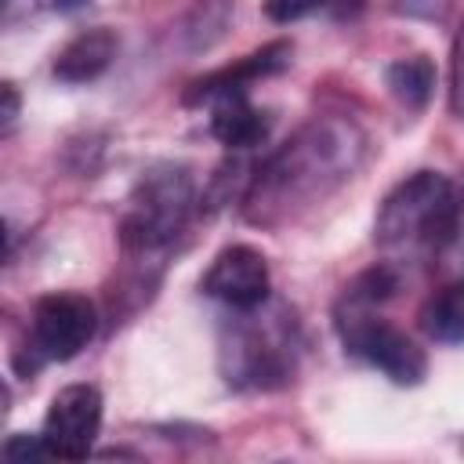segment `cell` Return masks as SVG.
<instances>
[{"label":"cell","mask_w":464,"mask_h":464,"mask_svg":"<svg viewBox=\"0 0 464 464\" xmlns=\"http://www.w3.org/2000/svg\"><path fill=\"white\" fill-rule=\"evenodd\" d=\"M366 134L348 116H312L261 167L243 192V214L257 228H283L326 203L362 163Z\"/></svg>","instance_id":"6da1fadb"},{"label":"cell","mask_w":464,"mask_h":464,"mask_svg":"<svg viewBox=\"0 0 464 464\" xmlns=\"http://www.w3.org/2000/svg\"><path fill=\"white\" fill-rule=\"evenodd\" d=\"M297 319L283 301H261L254 308H228L218 341V362L232 388L268 392L297 370Z\"/></svg>","instance_id":"7a4b0ae2"},{"label":"cell","mask_w":464,"mask_h":464,"mask_svg":"<svg viewBox=\"0 0 464 464\" xmlns=\"http://www.w3.org/2000/svg\"><path fill=\"white\" fill-rule=\"evenodd\" d=\"M460 196L439 170H417L402 178L377 207L373 239L388 254L424 257L442 250L460 225Z\"/></svg>","instance_id":"3957f363"},{"label":"cell","mask_w":464,"mask_h":464,"mask_svg":"<svg viewBox=\"0 0 464 464\" xmlns=\"http://www.w3.org/2000/svg\"><path fill=\"white\" fill-rule=\"evenodd\" d=\"M196 210V181L181 163H160L141 174L120 218V243L130 257L163 254Z\"/></svg>","instance_id":"277c9868"},{"label":"cell","mask_w":464,"mask_h":464,"mask_svg":"<svg viewBox=\"0 0 464 464\" xmlns=\"http://www.w3.org/2000/svg\"><path fill=\"white\" fill-rule=\"evenodd\" d=\"M337 334L352 355L381 370L392 384H420L428 373V355L424 348L388 319L373 312V304H355L344 301L337 304Z\"/></svg>","instance_id":"5b68a950"},{"label":"cell","mask_w":464,"mask_h":464,"mask_svg":"<svg viewBox=\"0 0 464 464\" xmlns=\"http://www.w3.org/2000/svg\"><path fill=\"white\" fill-rule=\"evenodd\" d=\"M98 330V308L91 297L58 290L36 301L29 319V362H65L80 355Z\"/></svg>","instance_id":"8992f818"},{"label":"cell","mask_w":464,"mask_h":464,"mask_svg":"<svg viewBox=\"0 0 464 464\" xmlns=\"http://www.w3.org/2000/svg\"><path fill=\"white\" fill-rule=\"evenodd\" d=\"M102 431V392L94 384H65L44 417V446L47 457L58 460H83L94 450Z\"/></svg>","instance_id":"52a82bcc"},{"label":"cell","mask_w":464,"mask_h":464,"mask_svg":"<svg viewBox=\"0 0 464 464\" xmlns=\"http://www.w3.org/2000/svg\"><path fill=\"white\" fill-rule=\"evenodd\" d=\"M199 290L225 308H254L272 297V276L261 250L246 243H232L221 254H214L210 268L199 279Z\"/></svg>","instance_id":"ba28073f"},{"label":"cell","mask_w":464,"mask_h":464,"mask_svg":"<svg viewBox=\"0 0 464 464\" xmlns=\"http://www.w3.org/2000/svg\"><path fill=\"white\" fill-rule=\"evenodd\" d=\"M116 51H120V40L112 29L105 25L83 29L54 54V76L62 83H91L112 65Z\"/></svg>","instance_id":"9c48e42d"},{"label":"cell","mask_w":464,"mask_h":464,"mask_svg":"<svg viewBox=\"0 0 464 464\" xmlns=\"http://www.w3.org/2000/svg\"><path fill=\"white\" fill-rule=\"evenodd\" d=\"M420 330L439 344H464V279L435 290L420 312Z\"/></svg>","instance_id":"30bf717a"},{"label":"cell","mask_w":464,"mask_h":464,"mask_svg":"<svg viewBox=\"0 0 464 464\" xmlns=\"http://www.w3.org/2000/svg\"><path fill=\"white\" fill-rule=\"evenodd\" d=\"M384 83L392 91V98L406 109H424L435 87V65L428 54H410V58H395L384 69Z\"/></svg>","instance_id":"8fae6325"},{"label":"cell","mask_w":464,"mask_h":464,"mask_svg":"<svg viewBox=\"0 0 464 464\" xmlns=\"http://www.w3.org/2000/svg\"><path fill=\"white\" fill-rule=\"evenodd\" d=\"M450 112L464 120V18L457 25L453 51H450Z\"/></svg>","instance_id":"7c38bea8"},{"label":"cell","mask_w":464,"mask_h":464,"mask_svg":"<svg viewBox=\"0 0 464 464\" xmlns=\"http://www.w3.org/2000/svg\"><path fill=\"white\" fill-rule=\"evenodd\" d=\"M330 0H265V14L272 22H297L319 7H326Z\"/></svg>","instance_id":"4fadbf2b"},{"label":"cell","mask_w":464,"mask_h":464,"mask_svg":"<svg viewBox=\"0 0 464 464\" xmlns=\"http://www.w3.org/2000/svg\"><path fill=\"white\" fill-rule=\"evenodd\" d=\"M4 457H7V460L47 457V446H44L40 435H7V442H4Z\"/></svg>","instance_id":"5bb4252c"},{"label":"cell","mask_w":464,"mask_h":464,"mask_svg":"<svg viewBox=\"0 0 464 464\" xmlns=\"http://www.w3.org/2000/svg\"><path fill=\"white\" fill-rule=\"evenodd\" d=\"M450 0H395V11L417 14V18H442Z\"/></svg>","instance_id":"9a60e30c"},{"label":"cell","mask_w":464,"mask_h":464,"mask_svg":"<svg viewBox=\"0 0 464 464\" xmlns=\"http://www.w3.org/2000/svg\"><path fill=\"white\" fill-rule=\"evenodd\" d=\"M7 4H14V0H7ZM29 11H51V14H69V11H80V7H87L91 0H22Z\"/></svg>","instance_id":"2e32d148"},{"label":"cell","mask_w":464,"mask_h":464,"mask_svg":"<svg viewBox=\"0 0 464 464\" xmlns=\"http://www.w3.org/2000/svg\"><path fill=\"white\" fill-rule=\"evenodd\" d=\"M4 91V134H11L14 130V120H18V91H14V83H4L0 87Z\"/></svg>","instance_id":"e0dca14e"},{"label":"cell","mask_w":464,"mask_h":464,"mask_svg":"<svg viewBox=\"0 0 464 464\" xmlns=\"http://www.w3.org/2000/svg\"><path fill=\"white\" fill-rule=\"evenodd\" d=\"M326 7H330L337 18H352V14H359V11H362V0H330Z\"/></svg>","instance_id":"ac0fdd59"}]
</instances>
